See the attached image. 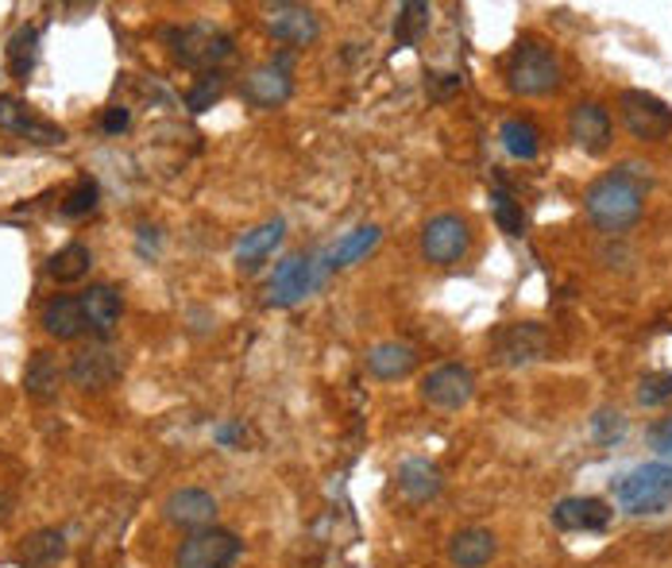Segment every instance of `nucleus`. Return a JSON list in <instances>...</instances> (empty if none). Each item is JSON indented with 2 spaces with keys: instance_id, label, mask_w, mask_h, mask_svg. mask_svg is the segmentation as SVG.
<instances>
[{
  "instance_id": "nucleus-1",
  "label": "nucleus",
  "mask_w": 672,
  "mask_h": 568,
  "mask_svg": "<svg viewBox=\"0 0 672 568\" xmlns=\"http://www.w3.org/2000/svg\"><path fill=\"white\" fill-rule=\"evenodd\" d=\"M654 186V175L642 163H622L619 170L595 178L584 194V214L595 229L603 232H626L637 224L646 209V190Z\"/></svg>"
},
{
  "instance_id": "nucleus-2",
  "label": "nucleus",
  "mask_w": 672,
  "mask_h": 568,
  "mask_svg": "<svg viewBox=\"0 0 672 568\" xmlns=\"http://www.w3.org/2000/svg\"><path fill=\"white\" fill-rule=\"evenodd\" d=\"M163 43L170 47L178 66L186 70L212 74L221 63H229L236 51V39L217 24H182V27H163Z\"/></svg>"
},
{
  "instance_id": "nucleus-3",
  "label": "nucleus",
  "mask_w": 672,
  "mask_h": 568,
  "mask_svg": "<svg viewBox=\"0 0 672 568\" xmlns=\"http://www.w3.org/2000/svg\"><path fill=\"white\" fill-rule=\"evenodd\" d=\"M506 86L518 98H545L560 86V59L541 39H522L506 59Z\"/></svg>"
},
{
  "instance_id": "nucleus-4",
  "label": "nucleus",
  "mask_w": 672,
  "mask_h": 568,
  "mask_svg": "<svg viewBox=\"0 0 672 568\" xmlns=\"http://www.w3.org/2000/svg\"><path fill=\"white\" fill-rule=\"evenodd\" d=\"M615 503H619V511H626L634 518L664 515L672 506V464H637L634 472H626L615 483Z\"/></svg>"
},
{
  "instance_id": "nucleus-5",
  "label": "nucleus",
  "mask_w": 672,
  "mask_h": 568,
  "mask_svg": "<svg viewBox=\"0 0 672 568\" xmlns=\"http://www.w3.org/2000/svg\"><path fill=\"white\" fill-rule=\"evenodd\" d=\"M619 116L626 132L642 143H661L672 135V108L657 93H646V89H622Z\"/></svg>"
},
{
  "instance_id": "nucleus-6",
  "label": "nucleus",
  "mask_w": 672,
  "mask_h": 568,
  "mask_svg": "<svg viewBox=\"0 0 672 568\" xmlns=\"http://www.w3.org/2000/svg\"><path fill=\"white\" fill-rule=\"evenodd\" d=\"M325 271L328 263H318L313 256H286L267 283V306H279V310L298 306L301 298H310L325 283Z\"/></svg>"
},
{
  "instance_id": "nucleus-7",
  "label": "nucleus",
  "mask_w": 672,
  "mask_h": 568,
  "mask_svg": "<svg viewBox=\"0 0 672 568\" xmlns=\"http://www.w3.org/2000/svg\"><path fill=\"white\" fill-rule=\"evenodd\" d=\"M240 553H244V542L236 533L209 526V530H194L186 542L178 545L175 568H232Z\"/></svg>"
},
{
  "instance_id": "nucleus-8",
  "label": "nucleus",
  "mask_w": 672,
  "mask_h": 568,
  "mask_svg": "<svg viewBox=\"0 0 672 568\" xmlns=\"http://www.w3.org/2000/svg\"><path fill=\"white\" fill-rule=\"evenodd\" d=\"M468 244H471V232L468 221L456 214H437L425 221L422 229V256L437 267H452L461 263L468 256Z\"/></svg>"
},
{
  "instance_id": "nucleus-9",
  "label": "nucleus",
  "mask_w": 672,
  "mask_h": 568,
  "mask_svg": "<svg viewBox=\"0 0 672 568\" xmlns=\"http://www.w3.org/2000/svg\"><path fill=\"white\" fill-rule=\"evenodd\" d=\"M120 372H125V364H120V356H116L105 340L78 348V352L70 356V364H66V379H70L78 391H105V387H113V383L120 379Z\"/></svg>"
},
{
  "instance_id": "nucleus-10",
  "label": "nucleus",
  "mask_w": 672,
  "mask_h": 568,
  "mask_svg": "<svg viewBox=\"0 0 672 568\" xmlns=\"http://www.w3.org/2000/svg\"><path fill=\"white\" fill-rule=\"evenodd\" d=\"M495 356H499V364H506V367L538 364V360L548 356V333L538 321H514V325H503L495 333Z\"/></svg>"
},
{
  "instance_id": "nucleus-11",
  "label": "nucleus",
  "mask_w": 672,
  "mask_h": 568,
  "mask_svg": "<svg viewBox=\"0 0 672 568\" xmlns=\"http://www.w3.org/2000/svg\"><path fill=\"white\" fill-rule=\"evenodd\" d=\"M294 78H290V54H279L271 63L256 66L244 78V101L256 108H279L283 101H290Z\"/></svg>"
},
{
  "instance_id": "nucleus-12",
  "label": "nucleus",
  "mask_w": 672,
  "mask_h": 568,
  "mask_svg": "<svg viewBox=\"0 0 672 568\" xmlns=\"http://www.w3.org/2000/svg\"><path fill=\"white\" fill-rule=\"evenodd\" d=\"M476 395V375L464 364H441L422 379V399L437 410H461Z\"/></svg>"
},
{
  "instance_id": "nucleus-13",
  "label": "nucleus",
  "mask_w": 672,
  "mask_h": 568,
  "mask_svg": "<svg viewBox=\"0 0 672 568\" xmlns=\"http://www.w3.org/2000/svg\"><path fill=\"white\" fill-rule=\"evenodd\" d=\"M568 135L584 155H607L610 140H615V125H610V113L599 101H580L568 113Z\"/></svg>"
},
{
  "instance_id": "nucleus-14",
  "label": "nucleus",
  "mask_w": 672,
  "mask_h": 568,
  "mask_svg": "<svg viewBox=\"0 0 672 568\" xmlns=\"http://www.w3.org/2000/svg\"><path fill=\"white\" fill-rule=\"evenodd\" d=\"M267 27H271L274 39H283L290 47H310L321 36V20L313 9L306 4H294V0H279V4H267Z\"/></svg>"
},
{
  "instance_id": "nucleus-15",
  "label": "nucleus",
  "mask_w": 672,
  "mask_h": 568,
  "mask_svg": "<svg viewBox=\"0 0 672 568\" xmlns=\"http://www.w3.org/2000/svg\"><path fill=\"white\" fill-rule=\"evenodd\" d=\"M0 132L24 135L31 143H43V147H54V143H66V128L51 125L43 116H36L12 93H0Z\"/></svg>"
},
{
  "instance_id": "nucleus-16",
  "label": "nucleus",
  "mask_w": 672,
  "mask_h": 568,
  "mask_svg": "<svg viewBox=\"0 0 672 568\" xmlns=\"http://www.w3.org/2000/svg\"><path fill=\"white\" fill-rule=\"evenodd\" d=\"M163 515L170 526H182V530H209L217 522V499L202 488H178L167 495L163 503Z\"/></svg>"
},
{
  "instance_id": "nucleus-17",
  "label": "nucleus",
  "mask_w": 672,
  "mask_h": 568,
  "mask_svg": "<svg viewBox=\"0 0 672 568\" xmlns=\"http://www.w3.org/2000/svg\"><path fill=\"white\" fill-rule=\"evenodd\" d=\"M548 518L565 533H599L610 526V506L592 495H572V499H560Z\"/></svg>"
},
{
  "instance_id": "nucleus-18",
  "label": "nucleus",
  "mask_w": 672,
  "mask_h": 568,
  "mask_svg": "<svg viewBox=\"0 0 672 568\" xmlns=\"http://www.w3.org/2000/svg\"><path fill=\"white\" fill-rule=\"evenodd\" d=\"M39 325L47 328V337L54 340H78L89 328L86 310H81V298H70V294H54L51 302L39 313Z\"/></svg>"
},
{
  "instance_id": "nucleus-19",
  "label": "nucleus",
  "mask_w": 672,
  "mask_h": 568,
  "mask_svg": "<svg viewBox=\"0 0 672 568\" xmlns=\"http://www.w3.org/2000/svg\"><path fill=\"white\" fill-rule=\"evenodd\" d=\"M81 310H86V321H89V328L98 333V340H108L116 333V325H120L125 302H120V294L108 283H98L81 294Z\"/></svg>"
},
{
  "instance_id": "nucleus-20",
  "label": "nucleus",
  "mask_w": 672,
  "mask_h": 568,
  "mask_svg": "<svg viewBox=\"0 0 672 568\" xmlns=\"http://www.w3.org/2000/svg\"><path fill=\"white\" fill-rule=\"evenodd\" d=\"M66 372L63 364L54 360L47 348H36V352L27 356V367H24V391L27 399H36V402H51L54 395H59V387H63Z\"/></svg>"
},
{
  "instance_id": "nucleus-21",
  "label": "nucleus",
  "mask_w": 672,
  "mask_h": 568,
  "mask_svg": "<svg viewBox=\"0 0 672 568\" xmlns=\"http://www.w3.org/2000/svg\"><path fill=\"white\" fill-rule=\"evenodd\" d=\"M283 236H286V221H279V217L259 224V229L244 232V241L236 244V267L240 271H256V267H263L267 259L274 256V248L283 244Z\"/></svg>"
},
{
  "instance_id": "nucleus-22",
  "label": "nucleus",
  "mask_w": 672,
  "mask_h": 568,
  "mask_svg": "<svg viewBox=\"0 0 672 568\" xmlns=\"http://www.w3.org/2000/svg\"><path fill=\"white\" fill-rule=\"evenodd\" d=\"M499 553V542L491 530H479V526H468V530L452 533L449 542V560L456 568H483L491 565Z\"/></svg>"
},
{
  "instance_id": "nucleus-23",
  "label": "nucleus",
  "mask_w": 672,
  "mask_h": 568,
  "mask_svg": "<svg viewBox=\"0 0 672 568\" xmlns=\"http://www.w3.org/2000/svg\"><path fill=\"white\" fill-rule=\"evenodd\" d=\"M66 557V533L54 530V526H43V530L27 533L20 542V568H54L59 560Z\"/></svg>"
},
{
  "instance_id": "nucleus-24",
  "label": "nucleus",
  "mask_w": 672,
  "mask_h": 568,
  "mask_svg": "<svg viewBox=\"0 0 672 568\" xmlns=\"http://www.w3.org/2000/svg\"><path fill=\"white\" fill-rule=\"evenodd\" d=\"M417 367V352L402 340H383L367 352V372L383 383H395V379H406L410 372Z\"/></svg>"
},
{
  "instance_id": "nucleus-25",
  "label": "nucleus",
  "mask_w": 672,
  "mask_h": 568,
  "mask_svg": "<svg viewBox=\"0 0 672 568\" xmlns=\"http://www.w3.org/2000/svg\"><path fill=\"white\" fill-rule=\"evenodd\" d=\"M444 488V476L434 461H406L399 468V491L410 499V503H429L437 499Z\"/></svg>"
},
{
  "instance_id": "nucleus-26",
  "label": "nucleus",
  "mask_w": 672,
  "mask_h": 568,
  "mask_svg": "<svg viewBox=\"0 0 672 568\" xmlns=\"http://www.w3.org/2000/svg\"><path fill=\"white\" fill-rule=\"evenodd\" d=\"M89 267H93V251L86 248V244H66V248H59L51 256V263H47V275L54 279V283H78V279L89 275Z\"/></svg>"
},
{
  "instance_id": "nucleus-27",
  "label": "nucleus",
  "mask_w": 672,
  "mask_h": 568,
  "mask_svg": "<svg viewBox=\"0 0 672 568\" xmlns=\"http://www.w3.org/2000/svg\"><path fill=\"white\" fill-rule=\"evenodd\" d=\"M39 59V31L31 24H20L9 39V70L16 81H27Z\"/></svg>"
},
{
  "instance_id": "nucleus-28",
  "label": "nucleus",
  "mask_w": 672,
  "mask_h": 568,
  "mask_svg": "<svg viewBox=\"0 0 672 568\" xmlns=\"http://www.w3.org/2000/svg\"><path fill=\"white\" fill-rule=\"evenodd\" d=\"M429 20H434V9L422 4V0H406L395 16V47H417L429 31Z\"/></svg>"
},
{
  "instance_id": "nucleus-29",
  "label": "nucleus",
  "mask_w": 672,
  "mask_h": 568,
  "mask_svg": "<svg viewBox=\"0 0 672 568\" xmlns=\"http://www.w3.org/2000/svg\"><path fill=\"white\" fill-rule=\"evenodd\" d=\"M379 236H383L379 224H360V229H352L345 241L328 251V267H352L356 259H363L375 244H379Z\"/></svg>"
},
{
  "instance_id": "nucleus-30",
  "label": "nucleus",
  "mask_w": 672,
  "mask_h": 568,
  "mask_svg": "<svg viewBox=\"0 0 672 568\" xmlns=\"http://www.w3.org/2000/svg\"><path fill=\"white\" fill-rule=\"evenodd\" d=\"M499 140H503L506 155H514V159H522V163H530L541 147V132L530 125V120H506Z\"/></svg>"
},
{
  "instance_id": "nucleus-31",
  "label": "nucleus",
  "mask_w": 672,
  "mask_h": 568,
  "mask_svg": "<svg viewBox=\"0 0 672 568\" xmlns=\"http://www.w3.org/2000/svg\"><path fill=\"white\" fill-rule=\"evenodd\" d=\"M491 214H495V224L506 232V236H522L526 214H522V205L514 202L506 190H495V194H491Z\"/></svg>"
},
{
  "instance_id": "nucleus-32",
  "label": "nucleus",
  "mask_w": 672,
  "mask_h": 568,
  "mask_svg": "<svg viewBox=\"0 0 672 568\" xmlns=\"http://www.w3.org/2000/svg\"><path fill=\"white\" fill-rule=\"evenodd\" d=\"M221 98H224V74L212 70L194 81V89L186 93V105L194 108V113H205V108H212Z\"/></svg>"
},
{
  "instance_id": "nucleus-33",
  "label": "nucleus",
  "mask_w": 672,
  "mask_h": 568,
  "mask_svg": "<svg viewBox=\"0 0 672 568\" xmlns=\"http://www.w3.org/2000/svg\"><path fill=\"white\" fill-rule=\"evenodd\" d=\"M93 209H98V182H93V178H78L63 202V217L78 221V217H89Z\"/></svg>"
},
{
  "instance_id": "nucleus-34",
  "label": "nucleus",
  "mask_w": 672,
  "mask_h": 568,
  "mask_svg": "<svg viewBox=\"0 0 672 568\" xmlns=\"http://www.w3.org/2000/svg\"><path fill=\"white\" fill-rule=\"evenodd\" d=\"M592 437H595L599 444H619L622 437H626V417H622L619 410H610V406L595 410V417H592Z\"/></svg>"
},
{
  "instance_id": "nucleus-35",
  "label": "nucleus",
  "mask_w": 672,
  "mask_h": 568,
  "mask_svg": "<svg viewBox=\"0 0 672 568\" xmlns=\"http://www.w3.org/2000/svg\"><path fill=\"white\" fill-rule=\"evenodd\" d=\"M672 399V372H654L637 383V402L642 406H661Z\"/></svg>"
},
{
  "instance_id": "nucleus-36",
  "label": "nucleus",
  "mask_w": 672,
  "mask_h": 568,
  "mask_svg": "<svg viewBox=\"0 0 672 568\" xmlns=\"http://www.w3.org/2000/svg\"><path fill=\"white\" fill-rule=\"evenodd\" d=\"M132 125V113H128L125 105H113V108H105V120H101V128H105L108 135H120L125 128Z\"/></svg>"
},
{
  "instance_id": "nucleus-37",
  "label": "nucleus",
  "mask_w": 672,
  "mask_h": 568,
  "mask_svg": "<svg viewBox=\"0 0 672 568\" xmlns=\"http://www.w3.org/2000/svg\"><path fill=\"white\" fill-rule=\"evenodd\" d=\"M649 441H654L657 453L672 456V417H664V422H657V426L649 429Z\"/></svg>"
},
{
  "instance_id": "nucleus-38",
  "label": "nucleus",
  "mask_w": 672,
  "mask_h": 568,
  "mask_svg": "<svg viewBox=\"0 0 672 568\" xmlns=\"http://www.w3.org/2000/svg\"><path fill=\"white\" fill-rule=\"evenodd\" d=\"M240 437H244V429H240V426H221V429H217V441H224V444L240 441Z\"/></svg>"
}]
</instances>
